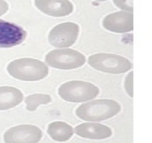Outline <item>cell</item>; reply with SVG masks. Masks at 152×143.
Segmentation results:
<instances>
[{
  "label": "cell",
  "mask_w": 152,
  "mask_h": 143,
  "mask_svg": "<svg viewBox=\"0 0 152 143\" xmlns=\"http://www.w3.org/2000/svg\"><path fill=\"white\" fill-rule=\"evenodd\" d=\"M121 110V106L111 99H99L80 105L76 110V115L87 122H101L115 116Z\"/></svg>",
  "instance_id": "1"
},
{
  "label": "cell",
  "mask_w": 152,
  "mask_h": 143,
  "mask_svg": "<svg viewBox=\"0 0 152 143\" xmlns=\"http://www.w3.org/2000/svg\"><path fill=\"white\" fill-rule=\"evenodd\" d=\"M7 72L14 78L25 81H37L48 74V68L42 61L33 58H19L9 63Z\"/></svg>",
  "instance_id": "2"
},
{
  "label": "cell",
  "mask_w": 152,
  "mask_h": 143,
  "mask_svg": "<svg viewBox=\"0 0 152 143\" xmlns=\"http://www.w3.org/2000/svg\"><path fill=\"white\" fill-rule=\"evenodd\" d=\"M99 89L88 82L71 80L61 85L58 90L59 96L69 102H84L97 96Z\"/></svg>",
  "instance_id": "3"
},
{
  "label": "cell",
  "mask_w": 152,
  "mask_h": 143,
  "mask_svg": "<svg viewBox=\"0 0 152 143\" xmlns=\"http://www.w3.org/2000/svg\"><path fill=\"white\" fill-rule=\"evenodd\" d=\"M88 64L99 71L111 74H121L132 69L130 61L126 57L113 54L99 53L88 57Z\"/></svg>",
  "instance_id": "4"
},
{
  "label": "cell",
  "mask_w": 152,
  "mask_h": 143,
  "mask_svg": "<svg viewBox=\"0 0 152 143\" xmlns=\"http://www.w3.org/2000/svg\"><path fill=\"white\" fill-rule=\"evenodd\" d=\"M45 61L50 66L59 69H74L84 65L86 57L77 51L71 49H55L47 54Z\"/></svg>",
  "instance_id": "5"
},
{
  "label": "cell",
  "mask_w": 152,
  "mask_h": 143,
  "mask_svg": "<svg viewBox=\"0 0 152 143\" xmlns=\"http://www.w3.org/2000/svg\"><path fill=\"white\" fill-rule=\"evenodd\" d=\"M80 32V27L74 22H67L55 26L50 31L48 41L51 46L66 48L75 43Z\"/></svg>",
  "instance_id": "6"
},
{
  "label": "cell",
  "mask_w": 152,
  "mask_h": 143,
  "mask_svg": "<svg viewBox=\"0 0 152 143\" xmlns=\"http://www.w3.org/2000/svg\"><path fill=\"white\" fill-rule=\"evenodd\" d=\"M42 137V132L38 127L20 125L7 130L3 139L5 143H38Z\"/></svg>",
  "instance_id": "7"
},
{
  "label": "cell",
  "mask_w": 152,
  "mask_h": 143,
  "mask_svg": "<svg viewBox=\"0 0 152 143\" xmlns=\"http://www.w3.org/2000/svg\"><path fill=\"white\" fill-rule=\"evenodd\" d=\"M27 32L19 25L0 19V48H10L21 44Z\"/></svg>",
  "instance_id": "8"
},
{
  "label": "cell",
  "mask_w": 152,
  "mask_h": 143,
  "mask_svg": "<svg viewBox=\"0 0 152 143\" xmlns=\"http://www.w3.org/2000/svg\"><path fill=\"white\" fill-rule=\"evenodd\" d=\"M103 27L109 31L126 33L134 28L133 13L129 11H118L108 14L102 22Z\"/></svg>",
  "instance_id": "9"
},
{
  "label": "cell",
  "mask_w": 152,
  "mask_h": 143,
  "mask_svg": "<svg viewBox=\"0 0 152 143\" xmlns=\"http://www.w3.org/2000/svg\"><path fill=\"white\" fill-rule=\"evenodd\" d=\"M35 5L43 13L55 17L68 16L74 10L69 0H35Z\"/></svg>",
  "instance_id": "10"
},
{
  "label": "cell",
  "mask_w": 152,
  "mask_h": 143,
  "mask_svg": "<svg viewBox=\"0 0 152 143\" xmlns=\"http://www.w3.org/2000/svg\"><path fill=\"white\" fill-rule=\"evenodd\" d=\"M74 131L79 136L90 139H105L112 135L111 128L105 125L94 122L77 125Z\"/></svg>",
  "instance_id": "11"
},
{
  "label": "cell",
  "mask_w": 152,
  "mask_h": 143,
  "mask_svg": "<svg viewBox=\"0 0 152 143\" xmlns=\"http://www.w3.org/2000/svg\"><path fill=\"white\" fill-rule=\"evenodd\" d=\"M23 100V94L13 86H0V110H6L19 105Z\"/></svg>",
  "instance_id": "12"
},
{
  "label": "cell",
  "mask_w": 152,
  "mask_h": 143,
  "mask_svg": "<svg viewBox=\"0 0 152 143\" xmlns=\"http://www.w3.org/2000/svg\"><path fill=\"white\" fill-rule=\"evenodd\" d=\"M48 134L56 142L68 141L74 135V129L68 124L63 122H54L48 127Z\"/></svg>",
  "instance_id": "13"
},
{
  "label": "cell",
  "mask_w": 152,
  "mask_h": 143,
  "mask_svg": "<svg viewBox=\"0 0 152 143\" xmlns=\"http://www.w3.org/2000/svg\"><path fill=\"white\" fill-rule=\"evenodd\" d=\"M51 101L52 98L49 95H45V94L30 95L25 98L26 108L28 111H35L39 105L48 104L51 102Z\"/></svg>",
  "instance_id": "14"
},
{
  "label": "cell",
  "mask_w": 152,
  "mask_h": 143,
  "mask_svg": "<svg viewBox=\"0 0 152 143\" xmlns=\"http://www.w3.org/2000/svg\"><path fill=\"white\" fill-rule=\"evenodd\" d=\"M114 3L122 10L133 12V0H114Z\"/></svg>",
  "instance_id": "15"
},
{
  "label": "cell",
  "mask_w": 152,
  "mask_h": 143,
  "mask_svg": "<svg viewBox=\"0 0 152 143\" xmlns=\"http://www.w3.org/2000/svg\"><path fill=\"white\" fill-rule=\"evenodd\" d=\"M125 89L130 97H133V72H131L125 80Z\"/></svg>",
  "instance_id": "16"
},
{
  "label": "cell",
  "mask_w": 152,
  "mask_h": 143,
  "mask_svg": "<svg viewBox=\"0 0 152 143\" xmlns=\"http://www.w3.org/2000/svg\"><path fill=\"white\" fill-rule=\"evenodd\" d=\"M8 10V4L4 0H0V16Z\"/></svg>",
  "instance_id": "17"
},
{
  "label": "cell",
  "mask_w": 152,
  "mask_h": 143,
  "mask_svg": "<svg viewBox=\"0 0 152 143\" xmlns=\"http://www.w3.org/2000/svg\"><path fill=\"white\" fill-rule=\"evenodd\" d=\"M96 1H107V0H96Z\"/></svg>",
  "instance_id": "18"
}]
</instances>
